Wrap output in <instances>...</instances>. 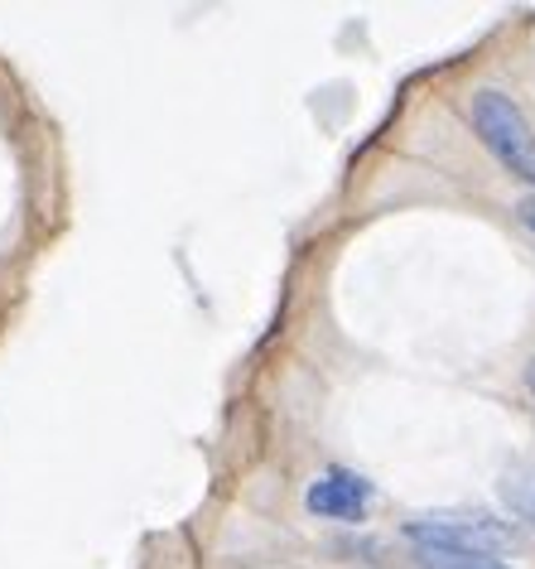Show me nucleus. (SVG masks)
Listing matches in <instances>:
<instances>
[{
    "mask_svg": "<svg viewBox=\"0 0 535 569\" xmlns=\"http://www.w3.org/2000/svg\"><path fill=\"white\" fill-rule=\"evenodd\" d=\"M468 121H473V131L477 140L497 154V160L512 169L516 179H526L535 183V131H531V121H526V111H521L512 97L497 92V88H483V92H473V102H468Z\"/></svg>",
    "mask_w": 535,
    "mask_h": 569,
    "instance_id": "obj_1",
    "label": "nucleus"
},
{
    "mask_svg": "<svg viewBox=\"0 0 535 569\" xmlns=\"http://www.w3.org/2000/svg\"><path fill=\"white\" fill-rule=\"evenodd\" d=\"M405 540L415 550H440V555H492L497 560L502 550L516 546V531L492 517H425L405 526Z\"/></svg>",
    "mask_w": 535,
    "mask_h": 569,
    "instance_id": "obj_2",
    "label": "nucleus"
},
{
    "mask_svg": "<svg viewBox=\"0 0 535 569\" xmlns=\"http://www.w3.org/2000/svg\"><path fill=\"white\" fill-rule=\"evenodd\" d=\"M372 502V482L362 473H347V468H329L309 482L304 507L323 521H362V511Z\"/></svg>",
    "mask_w": 535,
    "mask_h": 569,
    "instance_id": "obj_3",
    "label": "nucleus"
},
{
    "mask_svg": "<svg viewBox=\"0 0 535 569\" xmlns=\"http://www.w3.org/2000/svg\"><path fill=\"white\" fill-rule=\"evenodd\" d=\"M502 497H506V507H512L516 517L535 531V463L512 468V473L502 478Z\"/></svg>",
    "mask_w": 535,
    "mask_h": 569,
    "instance_id": "obj_4",
    "label": "nucleus"
},
{
    "mask_svg": "<svg viewBox=\"0 0 535 569\" xmlns=\"http://www.w3.org/2000/svg\"><path fill=\"white\" fill-rule=\"evenodd\" d=\"M420 569H506L492 555H440V550H415Z\"/></svg>",
    "mask_w": 535,
    "mask_h": 569,
    "instance_id": "obj_5",
    "label": "nucleus"
},
{
    "mask_svg": "<svg viewBox=\"0 0 535 569\" xmlns=\"http://www.w3.org/2000/svg\"><path fill=\"white\" fill-rule=\"evenodd\" d=\"M521 222L535 232V198H521Z\"/></svg>",
    "mask_w": 535,
    "mask_h": 569,
    "instance_id": "obj_6",
    "label": "nucleus"
},
{
    "mask_svg": "<svg viewBox=\"0 0 535 569\" xmlns=\"http://www.w3.org/2000/svg\"><path fill=\"white\" fill-rule=\"evenodd\" d=\"M526 387H531V391H535V362H531V367H526Z\"/></svg>",
    "mask_w": 535,
    "mask_h": 569,
    "instance_id": "obj_7",
    "label": "nucleus"
}]
</instances>
